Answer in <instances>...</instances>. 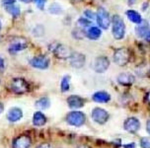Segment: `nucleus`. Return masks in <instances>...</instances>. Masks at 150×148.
<instances>
[{
    "label": "nucleus",
    "instance_id": "39",
    "mask_svg": "<svg viewBox=\"0 0 150 148\" xmlns=\"http://www.w3.org/2000/svg\"><path fill=\"white\" fill-rule=\"evenodd\" d=\"M0 30H1V21H0Z\"/></svg>",
    "mask_w": 150,
    "mask_h": 148
},
{
    "label": "nucleus",
    "instance_id": "15",
    "mask_svg": "<svg viewBox=\"0 0 150 148\" xmlns=\"http://www.w3.org/2000/svg\"><path fill=\"white\" fill-rule=\"evenodd\" d=\"M32 144L31 138L26 134L16 137L13 141V148H29Z\"/></svg>",
    "mask_w": 150,
    "mask_h": 148
},
{
    "label": "nucleus",
    "instance_id": "32",
    "mask_svg": "<svg viewBox=\"0 0 150 148\" xmlns=\"http://www.w3.org/2000/svg\"><path fill=\"white\" fill-rule=\"evenodd\" d=\"M146 131L150 134V120H147V123H146Z\"/></svg>",
    "mask_w": 150,
    "mask_h": 148
},
{
    "label": "nucleus",
    "instance_id": "2",
    "mask_svg": "<svg viewBox=\"0 0 150 148\" xmlns=\"http://www.w3.org/2000/svg\"><path fill=\"white\" fill-rule=\"evenodd\" d=\"M130 60V52L127 47H120L115 50L114 62L119 66H125Z\"/></svg>",
    "mask_w": 150,
    "mask_h": 148
},
{
    "label": "nucleus",
    "instance_id": "18",
    "mask_svg": "<svg viewBox=\"0 0 150 148\" xmlns=\"http://www.w3.org/2000/svg\"><path fill=\"white\" fill-rule=\"evenodd\" d=\"M92 99L96 103H108L111 101V95L106 92V91H98V92L94 93L92 96Z\"/></svg>",
    "mask_w": 150,
    "mask_h": 148
},
{
    "label": "nucleus",
    "instance_id": "17",
    "mask_svg": "<svg viewBox=\"0 0 150 148\" xmlns=\"http://www.w3.org/2000/svg\"><path fill=\"white\" fill-rule=\"evenodd\" d=\"M84 99L76 95H71L67 98V104L71 109H80L84 106Z\"/></svg>",
    "mask_w": 150,
    "mask_h": 148
},
{
    "label": "nucleus",
    "instance_id": "31",
    "mask_svg": "<svg viewBox=\"0 0 150 148\" xmlns=\"http://www.w3.org/2000/svg\"><path fill=\"white\" fill-rule=\"evenodd\" d=\"M5 63H4V59L0 56V69H4Z\"/></svg>",
    "mask_w": 150,
    "mask_h": 148
},
{
    "label": "nucleus",
    "instance_id": "7",
    "mask_svg": "<svg viewBox=\"0 0 150 148\" xmlns=\"http://www.w3.org/2000/svg\"><path fill=\"white\" fill-rule=\"evenodd\" d=\"M28 47V42L25 38H15L10 44L9 47V52L14 55V53L21 52Z\"/></svg>",
    "mask_w": 150,
    "mask_h": 148
},
{
    "label": "nucleus",
    "instance_id": "23",
    "mask_svg": "<svg viewBox=\"0 0 150 148\" xmlns=\"http://www.w3.org/2000/svg\"><path fill=\"white\" fill-rule=\"evenodd\" d=\"M50 106V99L47 98V97H42V98H41L40 100H38L36 103V107L39 108L40 110H45Z\"/></svg>",
    "mask_w": 150,
    "mask_h": 148
},
{
    "label": "nucleus",
    "instance_id": "38",
    "mask_svg": "<svg viewBox=\"0 0 150 148\" xmlns=\"http://www.w3.org/2000/svg\"><path fill=\"white\" fill-rule=\"evenodd\" d=\"M135 2H136V0H129V3H130V4L135 3Z\"/></svg>",
    "mask_w": 150,
    "mask_h": 148
},
{
    "label": "nucleus",
    "instance_id": "14",
    "mask_svg": "<svg viewBox=\"0 0 150 148\" xmlns=\"http://www.w3.org/2000/svg\"><path fill=\"white\" fill-rule=\"evenodd\" d=\"M69 61H70L71 66L79 69L84 66L85 61H86V56L80 52H72L71 56L69 57Z\"/></svg>",
    "mask_w": 150,
    "mask_h": 148
},
{
    "label": "nucleus",
    "instance_id": "19",
    "mask_svg": "<svg viewBox=\"0 0 150 148\" xmlns=\"http://www.w3.org/2000/svg\"><path fill=\"white\" fill-rule=\"evenodd\" d=\"M22 117H23V112L21 111V109H19V108H12L7 114L8 120H10V122H12V123L20 120L21 118H22Z\"/></svg>",
    "mask_w": 150,
    "mask_h": 148
},
{
    "label": "nucleus",
    "instance_id": "4",
    "mask_svg": "<svg viewBox=\"0 0 150 148\" xmlns=\"http://www.w3.org/2000/svg\"><path fill=\"white\" fill-rule=\"evenodd\" d=\"M96 19H97L99 27L104 30H107L111 25V17H110L109 12L103 7L98 8V11L96 13Z\"/></svg>",
    "mask_w": 150,
    "mask_h": 148
},
{
    "label": "nucleus",
    "instance_id": "21",
    "mask_svg": "<svg viewBox=\"0 0 150 148\" xmlns=\"http://www.w3.org/2000/svg\"><path fill=\"white\" fill-rule=\"evenodd\" d=\"M125 14H127V18L129 19V21H131L132 23L139 25V24L142 22V18H141L140 14H139L137 11H134V10H127Z\"/></svg>",
    "mask_w": 150,
    "mask_h": 148
},
{
    "label": "nucleus",
    "instance_id": "6",
    "mask_svg": "<svg viewBox=\"0 0 150 148\" xmlns=\"http://www.w3.org/2000/svg\"><path fill=\"white\" fill-rule=\"evenodd\" d=\"M92 118L94 122L99 123V125H104V123H106L109 120L110 115L105 109L95 108L92 111Z\"/></svg>",
    "mask_w": 150,
    "mask_h": 148
},
{
    "label": "nucleus",
    "instance_id": "26",
    "mask_svg": "<svg viewBox=\"0 0 150 148\" xmlns=\"http://www.w3.org/2000/svg\"><path fill=\"white\" fill-rule=\"evenodd\" d=\"M141 148H150V137L145 136L140 139Z\"/></svg>",
    "mask_w": 150,
    "mask_h": 148
},
{
    "label": "nucleus",
    "instance_id": "1",
    "mask_svg": "<svg viewBox=\"0 0 150 148\" xmlns=\"http://www.w3.org/2000/svg\"><path fill=\"white\" fill-rule=\"evenodd\" d=\"M112 32L116 40L124 39L125 34V25L122 18L119 15H114L112 18Z\"/></svg>",
    "mask_w": 150,
    "mask_h": 148
},
{
    "label": "nucleus",
    "instance_id": "35",
    "mask_svg": "<svg viewBox=\"0 0 150 148\" xmlns=\"http://www.w3.org/2000/svg\"><path fill=\"white\" fill-rule=\"evenodd\" d=\"M3 110H4V107H3V105H2L1 103H0V114H1V113L3 112Z\"/></svg>",
    "mask_w": 150,
    "mask_h": 148
},
{
    "label": "nucleus",
    "instance_id": "3",
    "mask_svg": "<svg viewBox=\"0 0 150 148\" xmlns=\"http://www.w3.org/2000/svg\"><path fill=\"white\" fill-rule=\"evenodd\" d=\"M66 122L70 125L81 126L86 122V115L82 112H78V111L70 112L66 115Z\"/></svg>",
    "mask_w": 150,
    "mask_h": 148
},
{
    "label": "nucleus",
    "instance_id": "33",
    "mask_svg": "<svg viewBox=\"0 0 150 148\" xmlns=\"http://www.w3.org/2000/svg\"><path fill=\"white\" fill-rule=\"evenodd\" d=\"M125 148H135V143H129L125 145Z\"/></svg>",
    "mask_w": 150,
    "mask_h": 148
},
{
    "label": "nucleus",
    "instance_id": "9",
    "mask_svg": "<svg viewBox=\"0 0 150 148\" xmlns=\"http://www.w3.org/2000/svg\"><path fill=\"white\" fill-rule=\"evenodd\" d=\"M124 128L127 132L131 134H134L139 130L140 128V122L137 118L134 117H129L125 120L124 123Z\"/></svg>",
    "mask_w": 150,
    "mask_h": 148
},
{
    "label": "nucleus",
    "instance_id": "22",
    "mask_svg": "<svg viewBox=\"0 0 150 148\" xmlns=\"http://www.w3.org/2000/svg\"><path fill=\"white\" fill-rule=\"evenodd\" d=\"M101 35H102V31L98 27H91L86 32V36L90 40H98L101 37Z\"/></svg>",
    "mask_w": 150,
    "mask_h": 148
},
{
    "label": "nucleus",
    "instance_id": "24",
    "mask_svg": "<svg viewBox=\"0 0 150 148\" xmlns=\"http://www.w3.org/2000/svg\"><path fill=\"white\" fill-rule=\"evenodd\" d=\"M60 87H61V91H62V92H67L69 90V88H70V77H69L68 75H65V76L62 77Z\"/></svg>",
    "mask_w": 150,
    "mask_h": 148
},
{
    "label": "nucleus",
    "instance_id": "13",
    "mask_svg": "<svg viewBox=\"0 0 150 148\" xmlns=\"http://www.w3.org/2000/svg\"><path fill=\"white\" fill-rule=\"evenodd\" d=\"M136 34L139 38L150 42V25L146 21H142L136 27Z\"/></svg>",
    "mask_w": 150,
    "mask_h": 148
},
{
    "label": "nucleus",
    "instance_id": "30",
    "mask_svg": "<svg viewBox=\"0 0 150 148\" xmlns=\"http://www.w3.org/2000/svg\"><path fill=\"white\" fill-rule=\"evenodd\" d=\"M37 148H52V146H50V144L49 143H42L41 145H39Z\"/></svg>",
    "mask_w": 150,
    "mask_h": 148
},
{
    "label": "nucleus",
    "instance_id": "27",
    "mask_svg": "<svg viewBox=\"0 0 150 148\" xmlns=\"http://www.w3.org/2000/svg\"><path fill=\"white\" fill-rule=\"evenodd\" d=\"M78 24L82 27H88L91 25V22L89 20H86V19H84V18H80L78 20Z\"/></svg>",
    "mask_w": 150,
    "mask_h": 148
},
{
    "label": "nucleus",
    "instance_id": "37",
    "mask_svg": "<svg viewBox=\"0 0 150 148\" xmlns=\"http://www.w3.org/2000/svg\"><path fill=\"white\" fill-rule=\"evenodd\" d=\"M21 2H24V3H30L31 1H33V0H20Z\"/></svg>",
    "mask_w": 150,
    "mask_h": 148
},
{
    "label": "nucleus",
    "instance_id": "16",
    "mask_svg": "<svg viewBox=\"0 0 150 148\" xmlns=\"http://www.w3.org/2000/svg\"><path fill=\"white\" fill-rule=\"evenodd\" d=\"M117 81L120 85L124 86V87H129V86H131L134 83L135 78L131 73L125 72V73H120L119 76H117Z\"/></svg>",
    "mask_w": 150,
    "mask_h": 148
},
{
    "label": "nucleus",
    "instance_id": "34",
    "mask_svg": "<svg viewBox=\"0 0 150 148\" xmlns=\"http://www.w3.org/2000/svg\"><path fill=\"white\" fill-rule=\"evenodd\" d=\"M146 102H147V104L150 106V91L146 94Z\"/></svg>",
    "mask_w": 150,
    "mask_h": 148
},
{
    "label": "nucleus",
    "instance_id": "5",
    "mask_svg": "<svg viewBox=\"0 0 150 148\" xmlns=\"http://www.w3.org/2000/svg\"><path fill=\"white\" fill-rule=\"evenodd\" d=\"M11 90L15 94H24L29 91V84L24 78H14L11 82Z\"/></svg>",
    "mask_w": 150,
    "mask_h": 148
},
{
    "label": "nucleus",
    "instance_id": "8",
    "mask_svg": "<svg viewBox=\"0 0 150 148\" xmlns=\"http://www.w3.org/2000/svg\"><path fill=\"white\" fill-rule=\"evenodd\" d=\"M110 66V60L106 56H98L95 58L93 64V68L97 73H104L108 70Z\"/></svg>",
    "mask_w": 150,
    "mask_h": 148
},
{
    "label": "nucleus",
    "instance_id": "25",
    "mask_svg": "<svg viewBox=\"0 0 150 148\" xmlns=\"http://www.w3.org/2000/svg\"><path fill=\"white\" fill-rule=\"evenodd\" d=\"M49 10L52 14H55V15H58L62 12V9H61L60 5H58V4H52Z\"/></svg>",
    "mask_w": 150,
    "mask_h": 148
},
{
    "label": "nucleus",
    "instance_id": "10",
    "mask_svg": "<svg viewBox=\"0 0 150 148\" xmlns=\"http://www.w3.org/2000/svg\"><path fill=\"white\" fill-rule=\"evenodd\" d=\"M2 5H3L4 9L9 13L10 15H12V17H19L21 14V9L20 7L16 4V0H2Z\"/></svg>",
    "mask_w": 150,
    "mask_h": 148
},
{
    "label": "nucleus",
    "instance_id": "20",
    "mask_svg": "<svg viewBox=\"0 0 150 148\" xmlns=\"http://www.w3.org/2000/svg\"><path fill=\"white\" fill-rule=\"evenodd\" d=\"M33 123L36 126H42L47 123V118L45 115L41 112H36L34 114L33 118Z\"/></svg>",
    "mask_w": 150,
    "mask_h": 148
},
{
    "label": "nucleus",
    "instance_id": "28",
    "mask_svg": "<svg viewBox=\"0 0 150 148\" xmlns=\"http://www.w3.org/2000/svg\"><path fill=\"white\" fill-rule=\"evenodd\" d=\"M35 3L37 4V6L40 8L41 10H42L45 8V2H47V0H33Z\"/></svg>",
    "mask_w": 150,
    "mask_h": 148
},
{
    "label": "nucleus",
    "instance_id": "29",
    "mask_svg": "<svg viewBox=\"0 0 150 148\" xmlns=\"http://www.w3.org/2000/svg\"><path fill=\"white\" fill-rule=\"evenodd\" d=\"M84 14L86 17L88 18H90V19H94L96 17V15H95V13L92 12V11H90V10H86V11L84 12Z\"/></svg>",
    "mask_w": 150,
    "mask_h": 148
},
{
    "label": "nucleus",
    "instance_id": "12",
    "mask_svg": "<svg viewBox=\"0 0 150 148\" xmlns=\"http://www.w3.org/2000/svg\"><path fill=\"white\" fill-rule=\"evenodd\" d=\"M31 65L39 69H47L50 66V58L47 55H37L30 61Z\"/></svg>",
    "mask_w": 150,
    "mask_h": 148
},
{
    "label": "nucleus",
    "instance_id": "36",
    "mask_svg": "<svg viewBox=\"0 0 150 148\" xmlns=\"http://www.w3.org/2000/svg\"><path fill=\"white\" fill-rule=\"evenodd\" d=\"M77 148H90V147L87 146V145H79V146H77Z\"/></svg>",
    "mask_w": 150,
    "mask_h": 148
},
{
    "label": "nucleus",
    "instance_id": "11",
    "mask_svg": "<svg viewBox=\"0 0 150 148\" xmlns=\"http://www.w3.org/2000/svg\"><path fill=\"white\" fill-rule=\"evenodd\" d=\"M52 52L54 53V55L56 56V57L60 58V59L69 58L72 55V52H71L70 48H69L68 47H66V45H64L57 44L54 47L52 48Z\"/></svg>",
    "mask_w": 150,
    "mask_h": 148
}]
</instances>
